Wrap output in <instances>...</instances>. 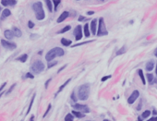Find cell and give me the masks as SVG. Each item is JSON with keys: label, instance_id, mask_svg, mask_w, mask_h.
I'll use <instances>...</instances> for the list:
<instances>
[{"label": "cell", "instance_id": "obj_1", "mask_svg": "<svg viewBox=\"0 0 157 121\" xmlns=\"http://www.w3.org/2000/svg\"><path fill=\"white\" fill-rule=\"evenodd\" d=\"M89 94H90V84L85 83L82 84L79 87L78 90V96L79 99L81 101H85L89 98Z\"/></svg>", "mask_w": 157, "mask_h": 121}, {"label": "cell", "instance_id": "obj_2", "mask_svg": "<svg viewBox=\"0 0 157 121\" xmlns=\"http://www.w3.org/2000/svg\"><path fill=\"white\" fill-rule=\"evenodd\" d=\"M32 9H33V11L35 13V17L38 20H43L45 18V14H44V10L43 9L42 2H40V1L35 2L32 5Z\"/></svg>", "mask_w": 157, "mask_h": 121}, {"label": "cell", "instance_id": "obj_3", "mask_svg": "<svg viewBox=\"0 0 157 121\" xmlns=\"http://www.w3.org/2000/svg\"><path fill=\"white\" fill-rule=\"evenodd\" d=\"M64 54H65V52H64V50L62 48H60V47H55V48L51 49L50 51H48V53L45 55V59L46 61L50 62L55 57H57V56H62V55H64Z\"/></svg>", "mask_w": 157, "mask_h": 121}, {"label": "cell", "instance_id": "obj_4", "mask_svg": "<svg viewBox=\"0 0 157 121\" xmlns=\"http://www.w3.org/2000/svg\"><path fill=\"white\" fill-rule=\"evenodd\" d=\"M31 69L33 73L39 74V73L43 71V69H44V64L41 60H36L34 61V63H32V65L31 67Z\"/></svg>", "mask_w": 157, "mask_h": 121}, {"label": "cell", "instance_id": "obj_5", "mask_svg": "<svg viewBox=\"0 0 157 121\" xmlns=\"http://www.w3.org/2000/svg\"><path fill=\"white\" fill-rule=\"evenodd\" d=\"M107 30H106V24H104V20L103 18H101L99 20V24H98V31H97V35L98 36H103V35H107Z\"/></svg>", "mask_w": 157, "mask_h": 121}, {"label": "cell", "instance_id": "obj_6", "mask_svg": "<svg viewBox=\"0 0 157 121\" xmlns=\"http://www.w3.org/2000/svg\"><path fill=\"white\" fill-rule=\"evenodd\" d=\"M1 44L3 45L4 48L9 50H14L17 48V44L14 43H11V42H9L7 40H1Z\"/></svg>", "mask_w": 157, "mask_h": 121}, {"label": "cell", "instance_id": "obj_7", "mask_svg": "<svg viewBox=\"0 0 157 121\" xmlns=\"http://www.w3.org/2000/svg\"><path fill=\"white\" fill-rule=\"evenodd\" d=\"M73 108L76 110H79L82 113H89L90 112V108L85 104H75L73 105Z\"/></svg>", "mask_w": 157, "mask_h": 121}, {"label": "cell", "instance_id": "obj_8", "mask_svg": "<svg viewBox=\"0 0 157 121\" xmlns=\"http://www.w3.org/2000/svg\"><path fill=\"white\" fill-rule=\"evenodd\" d=\"M139 96H140V92H139V91L135 90L134 92L131 93V95L128 98V103H129V104H134V102L137 100V98H139Z\"/></svg>", "mask_w": 157, "mask_h": 121}, {"label": "cell", "instance_id": "obj_9", "mask_svg": "<svg viewBox=\"0 0 157 121\" xmlns=\"http://www.w3.org/2000/svg\"><path fill=\"white\" fill-rule=\"evenodd\" d=\"M74 35L77 41H80L82 38V28L80 25H78L74 30Z\"/></svg>", "mask_w": 157, "mask_h": 121}, {"label": "cell", "instance_id": "obj_10", "mask_svg": "<svg viewBox=\"0 0 157 121\" xmlns=\"http://www.w3.org/2000/svg\"><path fill=\"white\" fill-rule=\"evenodd\" d=\"M96 27H97V20L93 19L91 22V32L92 34H96Z\"/></svg>", "mask_w": 157, "mask_h": 121}, {"label": "cell", "instance_id": "obj_11", "mask_svg": "<svg viewBox=\"0 0 157 121\" xmlns=\"http://www.w3.org/2000/svg\"><path fill=\"white\" fill-rule=\"evenodd\" d=\"M1 4L5 7L15 6V5L17 4V1H16V0H1Z\"/></svg>", "mask_w": 157, "mask_h": 121}, {"label": "cell", "instance_id": "obj_12", "mask_svg": "<svg viewBox=\"0 0 157 121\" xmlns=\"http://www.w3.org/2000/svg\"><path fill=\"white\" fill-rule=\"evenodd\" d=\"M69 13L68 11H64L62 13V14L60 15L59 17H58V19H57V23H60V22H62V21H64V20H66L67 18L69 17Z\"/></svg>", "mask_w": 157, "mask_h": 121}, {"label": "cell", "instance_id": "obj_13", "mask_svg": "<svg viewBox=\"0 0 157 121\" xmlns=\"http://www.w3.org/2000/svg\"><path fill=\"white\" fill-rule=\"evenodd\" d=\"M4 35H5V37L7 39H12V38L14 37V33L12 32V30H6L5 32H4Z\"/></svg>", "mask_w": 157, "mask_h": 121}, {"label": "cell", "instance_id": "obj_14", "mask_svg": "<svg viewBox=\"0 0 157 121\" xmlns=\"http://www.w3.org/2000/svg\"><path fill=\"white\" fill-rule=\"evenodd\" d=\"M154 68V62L152 60H150L148 61L147 63H146V66H145V69L148 70V71H151V70H152Z\"/></svg>", "mask_w": 157, "mask_h": 121}, {"label": "cell", "instance_id": "obj_15", "mask_svg": "<svg viewBox=\"0 0 157 121\" xmlns=\"http://www.w3.org/2000/svg\"><path fill=\"white\" fill-rule=\"evenodd\" d=\"M12 32L14 33V36H16V37H20V36L22 35L21 31H20L19 28H17V27H13V28H12Z\"/></svg>", "mask_w": 157, "mask_h": 121}, {"label": "cell", "instance_id": "obj_16", "mask_svg": "<svg viewBox=\"0 0 157 121\" xmlns=\"http://www.w3.org/2000/svg\"><path fill=\"white\" fill-rule=\"evenodd\" d=\"M72 114H73V115H75V116L78 117V118H82V117L85 116V115L82 114V112H80V111H77V110H73V111H72Z\"/></svg>", "mask_w": 157, "mask_h": 121}, {"label": "cell", "instance_id": "obj_17", "mask_svg": "<svg viewBox=\"0 0 157 121\" xmlns=\"http://www.w3.org/2000/svg\"><path fill=\"white\" fill-rule=\"evenodd\" d=\"M11 15V12H10V10L8 9H4L3 12H2V19H6V18L9 17Z\"/></svg>", "mask_w": 157, "mask_h": 121}, {"label": "cell", "instance_id": "obj_18", "mask_svg": "<svg viewBox=\"0 0 157 121\" xmlns=\"http://www.w3.org/2000/svg\"><path fill=\"white\" fill-rule=\"evenodd\" d=\"M27 59H28V55L27 54H23V55H21L20 56H19V57L17 58L18 61H20V62H26L27 61Z\"/></svg>", "mask_w": 157, "mask_h": 121}, {"label": "cell", "instance_id": "obj_19", "mask_svg": "<svg viewBox=\"0 0 157 121\" xmlns=\"http://www.w3.org/2000/svg\"><path fill=\"white\" fill-rule=\"evenodd\" d=\"M71 41L70 40H68V39H66V38H62L61 39V43H62L64 46H69L70 44H71Z\"/></svg>", "mask_w": 157, "mask_h": 121}, {"label": "cell", "instance_id": "obj_20", "mask_svg": "<svg viewBox=\"0 0 157 121\" xmlns=\"http://www.w3.org/2000/svg\"><path fill=\"white\" fill-rule=\"evenodd\" d=\"M84 35H85L86 37H90V30H89V24L88 23H86L85 25H84Z\"/></svg>", "mask_w": 157, "mask_h": 121}, {"label": "cell", "instance_id": "obj_21", "mask_svg": "<svg viewBox=\"0 0 157 121\" xmlns=\"http://www.w3.org/2000/svg\"><path fill=\"white\" fill-rule=\"evenodd\" d=\"M70 81H71V79H69V80H68V81H66V82H65V83L64 84H62V85H61V86H60V88L59 89H58V92H57V93H59V92H61L63 91V89H64V88H65V87L67 86V85H68V84L69 83V82H70Z\"/></svg>", "mask_w": 157, "mask_h": 121}, {"label": "cell", "instance_id": "obj_22", "mask_svg": "<svg viewBox=\"0 0 157 121\" xmlns=\"http://www.w3.org/2000/svg\"><path fill=\"white\" fill-rule=\"evenodd\" d=\"M45 4L46 6H47V9L50 12L53 11V5H52V2L51 0H45Z\"/></svg>", "mask_w": 157, "mask_h": 121}, {"label": "cell", "instance_id": "obj_23", "mask_svg": "<svg viewBox=\"0 0 157 121\" xmlns=\"http://www.w3.org/2000/svg\"><path fill=\"white\" fill-rule=\"evenodd\" d=\"M138 73H139V75H140V78L141 79L142 84H146L145 79H144V75H143V71L141 70V69H139V70H138Z\"/></svg>", "mask_w": 157, "mask_h": 121}, {"label": "cell", "instance_id": "obj_24", "mask_svg": "<svg viewBox=\"0 0 157 121\" xmlns=\"http://www.w3.org/2000/svg\"><path fill=\"white\" fill-rule=\"evenodd\" d=\"M151 113L150 110H146V111H144V112L141 114V116H142V118H147L150 116V115H151Z\"/></svg>", "mask_w": 157, "mask_h": 121}, {"label": "cell", "instance_id": "obj_25", "mask_svg": "<svg viewBox=\"0 0 157 121\" xmlns=\"http://www.w3.org/2000/svg\"><path fill=\"white\" fill-rule=\"evenodd\" d=\"M70 28H71V27L69 26V25H67V26L64 27L62 30H60L59 32H58V33H65V32H67L68 31H69V30H70Z\"/></svg>", "mask_w": 157, "mask_h": 121}, {"label": "cell", "instance_id": "obj_26", "mask_svg": "<svg viewBox=\"0 0 157 121\" xmlns=\"http://www.w3.org/2000/svg\"><path fill=\"white\" fill-rule=\"evenodd\" d=\"M34 98H35V93L33 94V96H32V98H31V103H30L29 108H28V110H27V114H28V113H30V111H31V106H32V104H33V101H34Z\"/></svg>", "mask_w": 157, "mask_h": 121}, {"label": "cell", "instance_id": "obj_27", "mask_svg": "<svg viewBox=\"0 0 157 121\" xmlns=\"http://www.w3.org/2000/svg\"><path fill=\"white\" fill-rule=\"evenodd\" d=\"M65 121H74V118H73V115L71 114H68L65 117Z\"/></svg>", "mask_w": 157, "mask_h": 121}, {"label": "cell", "instance_id": "obj_28", "mask_svg": "<svg viewBox=\"0 0 157 121\" xmlns=\"http://www.w3.org/2000/svg\"><path fill=\"white\" fill-rule=\"evenodd\" d=\"M53 3H54V6H55V11H57V7L61 3V0H53Z\"/></svg>", "mask_w": 157, "mask_h": 121}, {"label": "cell", "instance_id": "obj_29", "mask_svg": "<svg viewBox=\"0 0 157 121\" xmlns=\"http://www.w3.org/2000/svg\"><path fill=\"white\" fill-rule=\"evenodd\" d=\"M125 52H126V47L125 46H122V47H121V48L117 52V55H122V54H124Z\"/></svg>", "mask_w": 157, "mask_h": 121}, {"label": "cell", "instance_id": "obj_30", "mask_svg": "<svg viewBox=\"0 0 157 121\" xmlns=\"http://www.w3.org/2000/svg\"><path fill=\"white\" fill-rule=\"evenodd\" d=\"M147 80H148L149 83H151L152 81H153V75L152 74H147Z\"/></svg>", "mask_w": 157, "mask_h": 121}, {"label": "cell", "instance_id": "obj_31", "mask_svg": "<svg viewBox=\"0 0 157 121\" xmlns=\"http://www.w3.org/2000/svg\"><path fill=\"white\" fill-rule=\"evenodd\" d=\"M57 64V61H54V62H52V61H50V62H48V66H47V68H48V69H51L52 67L56 66Z\"/></svg>", "mask_w": 157, "mask_h": 121}, {"label": "cell", "instance_id": "obj_32", "mask_svg": "<svg viewBox=\"0 0 157 121\" xmlns=\"http://www.w3.org/2000/svg\"><path fill=\"white\" fill-rule=\"evenodd\" d=\"M28 27L30 28V29H32V28L34 27V23L32 22L31 20H29L28 21Z\"/></svg>", "mask_w": 157, "mask_h": 121}, {"label": "cell", "instance_id": "obj_33", "mask_svg": "<svg viewBox=\"0 0 157 121\" xmlns=\"http://www.w3.org/2000/svg\"><path fill=\"white\" fill-rule=\"evenodd\" d=\"M50 109H51V104H49V105H48V107H47V109H46L45 113L43 114V117H45L46 115H47V114H48V113H49V111H50Z\"/></svg>", "mask_w": 157, "mask_h": 121}, {"label": "cell", "instance_id": "obj_34", "mask_svg": "<svg viewBox=\"0 0 157 121\" xmlns=\"http://www.w3.org/2000/svg\"><path fill=\"white\" fill-rule=\"evenodd\" d=\"M112 77V75H107L106 77H103V78L101 79V81H107L108 79H110Z\"/></svg>", "mask_w": 157, "mask_h": 121}, {"label": "cell", "instance_id": "obj_35", "mask_svg": "<svg viewBox=\"0 0 157 121\" xmlns=\"http://www.w3.org/2000/svg\"><path fill=\"white\" fill-rule=\"evenodd\" d=\"M26 78H29V79H34V76L32 75L31 73H30V72H29V73H27V74H26Z\"/></svg>", "mask_w": 157, "mask_h": 121}, {"label": "cell", "instance_id": "obj_36", "mask_svg": "<svg viewBox=\"0 0 157 121\" xmlns=\"http://www.w3.org/2000/svg\"><path fill=\"white\" fill-rule=\"evenodd\" d=\"M15 86H16V84H13V85H12V86L10 87V88H9V91H8V92H7V94H9V93H10V92H12V90H13V88H14Z\"/></svg>", "mask_w": 157, "mask_h": 121}, {"label": "cell", "instance_id": "obj_37", "mask_svg": "<svg viewBox=\"0 0 157 121\" xmlns=\"http://www.w3.org/2000/svg\"><path fill=\"white\" fill-rule=\"evenodd\" d=\"M6 85H7V82H4V83L1 85V87H0V92L3 91V89L5 88V86H6Z\"/></svg>", "mask_w": 157, "mask_h": 121}, {"label": "cell", "instance_id": "obj_38", "mask_svg": "<svg viewBox=\"0 0 157 121\" xmlns=\"http://www.w3.org/2000/svg\"><path fill=\"white\" fill-rule=\"evenodd\" d=\"M71 99H72V100H73V101H75V102L77 101V98H76V96H75V95H74V92H72V94H71Z\"/></svg>", "mask_w": 157, "mask_h": 121}, {"label": "cell", "instance_id": "obj_39", "mask_svg": "<svg viewBox=\"0 0 157 121\" xmlns=\"http://www.w3.org/2000/svg\"><path fill=\"white\" fill-rule=\"evenodd\" d=\"M147 121H157V116H153V117H151L149 120Z\"/></svg>", "mask_w": 157, "mask_h": 121}, {"label": "cell", "instance_id": "obj_40", "mask_svg": "<svg viewBox=\"0 0 157 121\" xmlns=\"http://www.w3.org/2000/svg\"><path fill=\"white\" fill-rule=\"evenodd\" d=\"M50 81H51V79H49L48 81L45 82V88H47V87H48V84H49V82H50Z\"/></svg>", "mask_w": 157, "mask_h": 121}, {"label": "cell", "instance_id": "obj_41", "mask_svg": "<svg viewBox=\"0 0 157 121\" xmlns=\"http://www.w3.org/2000/svg\"><path fill=\"white\" fill-rule=\"evenodd\" d=\"M66 67H67V65H65V66H63V67H62V68H61V69H59V70H58V71H57V72H58V73H59V72H60V71H62L63 69H65V68H66Z\"/></svg>", "mask_w": 157, "mask_h": 121}, {"label": "cell", "instance_id": "obj_42", "mask_svg": "<svg viewBox=\"0 0 157 121\" xmlns=\"http://www.w3.org/2000/svg\"><path fill=\"white\" fill-rule=\"evenodd\" d=\"M84 20V17L83 16H80V18H79V21H81V20Z\"/></svg>", "mask_w": 157, "mask_h": 121}, {"label": "cell", "instance_id": "obj_43", "mask_svg": "<svg viewBox=\"0 0 157 121\" xmlns=\"http://www.w3.org/2000/svg\"><path fill=\"white\" fill-rule=\"evenodd\" d=\"M93 13H94L93 11H88L87 12V15H92Z\"/></svg>", "mask_w": 157, "mask_h": 121}, {"label": "cell", "instance_id": "obj_44", "mask_svg": "<svg viewBox=\"0 0 157 121\" xmlns=\"http://www.w3.org/2000/svg\"><path fill=\"white\" fill-rule=\"evenodd\" d=\"M33 119H34V115H31V119H30V121H33Z\"/></svg>", "mask_w": 157, "mask_h": 121}, {"label": "cell", "instance_id": "obj_45", "mask_svg": "<svg viewBox=\"0 0 157 121\" xmlns=\"http://www.w3.org/2000/svg\"><path fill=\"white\" fill-rule=\"evenodd\" d=\"M154 55H155V56L157 57V48L155 49V51H154Z\"/></svg>", "mask_w": 157, "mask_h": 121}, {"label": "cell", "instance_id": "obj_46", "mask_svg": "<svg viewBox=\"0 0 157 121\" xmlns=\"http://www.w3.org/2000/svg\"><path fill=\"white\" fill-rule=\"evenodd\" d=\"M153 115H157V111L156 110H153V113H152Z\"/></svg>", "mask_w": 157, "mask_h": 121}, {"label": "cell", "instance_id": "obj_47", "mask_svg": "<svg viewBox=\"0 0 157 121\" xmlns=\"http://www.w3.org/2000/svg\"><path fill=\"white\" fill-rule=\"evenodd\" d=\"M138 121H142V120H141V117H140V116H139V118H138Z\"/></svg>", "mask_w": 157, "mask_h": 121}, {"label": "cell", "instance_id": "obj_48", "mask_svg": "<svg viewBox=\"0 0 157 121\" xmlns=\"http://www.w3.org/2000/svg\"><path fill=\"white\" fill-rule=\"evenodd\" d=\"M155 74H156V76H157V64H156V69H155Z\"/></svg>", "mask_w": 157, "mask_h": 121}, {"label": "cell", "instance_id": "obj_49", "mask_svg": "<svg viewBox=\"0 0 157 121\" xmlns=\"http://www.w3.org/2000/svg\"><path fill=\"white\" fill-rule=\"evenodd\" d=\"M103 121H110V120H108V119H104Z\"/></svg>", "mask_w": 157, "mask_h": 121}, {"label": "cell", "instance_id": "obj_50", "mask_svg": "<svg viewBox=\"0 0 157 121\" xmlns=\"http://www.w3.org/2000/svg\"><path fill=\"white\" fill-rule=\"evenodd\" d=\"M1 96H2V93H0V97H1Z\"/></svg>", "mask_w": 157, "mask_h": 121}, {"label": "cell", "instance_id": "obj_51", "mask_svg": "<svg viewBox=\"0 0 157 121\" xmlns=\"http://www.w3.org/2000/svg\"><path fill=\"white\" fill-rule=\"evenodd\" d=\"M0 11H1V8H0Z\"/></svg>", "mask_w": 157, "mask_h": 121}, {"label": "cell", "instance_id": "obj_52", "mask_svg": "<svg viewBox=\"0 0 157 121\" xmlns=\"http://www.w3.org/2000/svg\"><path fill=\"white\" fill-rule=\"evenodd\" d=\"M102 1H103V0H102Z\"/></svg>", "mask_w": 157, "mask_h": 121}]
</instances>
